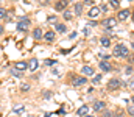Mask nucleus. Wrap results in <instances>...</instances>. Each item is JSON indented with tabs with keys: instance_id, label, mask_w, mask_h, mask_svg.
<instances>
[{
	"instance_id": "dca6fc26",
	"label": "nucleus",
	"mask_w": 134,
	"mask_h": 117,
	"mask_svg": "<svg viewBox=\"0 0 134 117\" xmlns=\"http://www.w3.org/2000/svg\"><path fill=\"white\" fill-rule=\"evenodd\" d=\"M55 30H56L58 33H66V25H64V24H56V25H55Z\"/></svg>"
},
{
	"instance_id": "c85d7f7f",
	"label": "nucleus",
	"mask_w": 134,
	"mask_h": 117,
	"mask_svg": "<svg viewBox=\"0 0 134 117\" xmlns=\"http://www.w3.org/2000/svg\"><path fill=\"white\" fill-rule=\"evenodd\" d=\"M128 113H130L131 116H134V106H130V108H128Z\"/></svg>"
},
{
	"instance_id": "ddd939ff",
	"label": "nucleus",
	"mask_w": 134,
	"mask_h": 117,
	"mask_svg": "<svg viewBox=\"0 0 134 117\" xmlns=\"http://www.w3.org/2000/svg\"><path fill=\"white\" fill-rule=\"evenodd\" d=\"M37 66H39L37 59H36V58H31V59H30V64H28V69L33 72V70H36V69H37Z\"/></svg>"
},
{
	"instance_id": "7c9ffc66",
	"label": "nucleus",
	"mask_w": 134,
	"mask_h": 117,
	"mask_svg": "<svg viewBox=\"0 0 134 117\" xmlns=\"http://www.w3.org/2000/svg\"><path fill=\"white\" fill-rule=\"evenodd\" d=\"M28 89H30V86H28V84H24V86H22V91H28Z\"/></svg>"
},
{
	"instance_id": "5701e85b",
	"label": "nucleus",
	"mask_w": 134,
	"mask_h": 117,
	"mask_svg": "<svg viewBox=\"0 0 134 117\" xmlns=\"http://www.w3.org/2000/svg\"><path fill=\"white\" fill-rule=\"evenodd\" d=\"M111 5H112V6H114L115 9H117V8L120 6V3H119V0H111Z\"/></svg>"
},
{
	"instance_id": "aec40b11",
	"label": "nucleus",
	"mask_w": 134,
	"mask_h": 117,
	"mask_svg": "<svg viewBox=\"0 0 134 117\" xmlns=\"http://www.w3.org/2000/svg\"><path fill=\"white\" fill-rule=\"evenodd\" d=\"M100 80H101V74H97L95 77L92 78V84H98V83H100Z\"/></svg>"
},
{
	"instance_id": "473e14b6",
	"label": "nucleus",
	"mask_w": 134,
	"mask_h": 117,
	"mask_svg": "<svg viewBox=\"0 0 134 117\" xmlns=\"http://www.w3.org/2000/svg\"><path fill=\"white\" fill-rule=\"evenodd\" d=\"M100 11H108V6H106V5H103V6L100 8Z\"/></svg>"
},
{
	"instance_id": "72a5a7b5",
	"label": "nucleus",
	"mask_w": 134,
	"mask_h": 117,
	"mask_svg": "<svg viewBox=\"0 0 134 117\" xmlns=\"http://www.w3.org/2000/svg\"><path fill=\"white\" fill-rule=\"evenodd\" d=\"M130 87H131V89H134V80L131 81V83H130Z\"/></svg>"
},
{
	"instance_id": "ea45409f",
	"label": "nucleus",
	"mask_w": 134,
	"mask_h": 117,
	"mask_svg": "<svg viewBox=\"0 0 134 117\" xmlns=\"http://www.w3.org/2000/svg\"><path fill=\"white\" fill-rule=\"evenodd\" d=\"M103 2H104V0H103ZM109 2H111V0H109Z\"/></svg>"
},
{
	"instance_id": "a211bd4d",
	"label": "nucleus",
	"mask_w": 134,
	"mask_h": 117,
	"mask_svg": "<svg viewBox=\"0 0 134 117\" xmlns=\"http://www.w3.org/2000/svg\"><path fill=\"white\" fill-rule=\"evenodd\" d=\"M100 42H101V45H103V47H109V45H111V41H109V38H101Z\"/></svg>"
},
{
	"instance_id": "393cba45",
	"label": "nucleus",
	"mask_w": 134,
	"mask_h": 117,
	"mask_svg": "<svg viewBox=\"0 0 134 117\" xmlns=\"http://www.w3.org/2000/svg\"><path fill=\"white\" fill-rule=\"evenodd\" d=\"M125 74H126V75H131V74H133V67H131V66H128V67L125 69Z\"/></svg>"
},
{
	"instance_id": "b1692460",
	"label": "nucleus",
	"mask_w": 134,
	"mask_h": 117,
	"mask_svg": "<svg viewBox=\"0 0 134 117\" xmlns=\"http://www.w3.org/2000/svg\"><path fill=\"white\" fill-rule=\"evenodd\" d=\"M47 20H48L50 24H55V25H56V22H58V20H56V17H53V16H50V17H48Z\"/></svg>"
},
{
	"instance_id": "6e6552de",
	"label": "nucleus",
	"mask_w": 134,
	"mask_h": 117,
	"mask_svg": "<svg viewBox=\"0 0 134 117\" xmlns=\"http://www.w3.org/2000/svg\"><path fill=\"white\" fill-rule=\"evenodd\" d=\"M100 69L103 72H111V70H112V66H111L108 61H100Z\"/></svg>"
},
{
	"instance_id": "e433bc0d",
	"label": "nucleus",
	"mask_w": 134,
	"mask_h": 117,
	"mask_svg": "<svg viewBox=\"0 0 134 117\" xmlns=\"http://www.w3.org/2000/svg\"><path fill=\"white\" fill-rule=\"evenodd\" d=\"M131 47H133V48H134V42H133V45H131Z\"/></svg>"
},
{
	"instance_id": "f8f14e48",
	"label": "nucleus",
	"mask_w": 134,
	"mask_h": 117,
	"mask_svg": "<svg viewBox=\"0 0 134 117\" xmlns=\"http://www.w3.org/2000/svg\"><path fill=\"white\" fill-rule=\"evenodd\" d=\"M87 113H89V106H87V105H83V106L76 111V116H86Z\"/></svg>"
},
{
	"instance_id": "f257e3e1",
	"label": "nucleus",
	"mask_w": 134,
	"mask_h": 117,
	"mask_svg": "<svg viewBox=\"0 0 134 117\" xmlns=\"http://www.w3.org/2000/svg\"><path fill=\"white\" fill-rule=\"evenodd\" d=\"M112 55H114L115 58H126V56H128V47H125L123 44H117V45L114 47Z\"/></svg>"
},
{
	"instance_id": "9b49d317",
	"label": "nucleus",
	"mask_w": 134,
	"mask_h": 117,
	"mask_svg": "<svg viewBox=\"0 0 134 117\" xmlns=\"http://www.w3.org/2000/svg\"><path fill=\"white\" fill-rule=\"evenodd\" d=\"M27 69H28V64H27V63H24V61H19V63H16V70L22 72V70H27Z\"/></svg>"
},
{
	"instance_id": "f3484780",
	"label": "nucleus",
	"mask_w": 134,
	"mask_h": 117,
	"mask_svg": "<svg viewBox=\"0 0 134 117\" xmlns=\"http://www.w3.org/2000/svg\"><path fill=\"white\" fill-rule=\"evenodd\" d=\"M33 38L34 39H41V38H42V30H41V28H34Z\"/></svg>"
},
{
	"instance_id": "4c0bfd02",
	"label": "nucleus",
	"mask_w": 134,
	"mask_h": 117,
	"mask_svg": "<svg viewBox=\"0 0 134 117\" xmlns=\"http://www.w3.org/2000/svg\"><path fill=\"white\" fill-rule=\"evenodd\" d=\"M87 117H95V116H87Z\"/></svg>"
},
{
	"instance_id": "39448f33",
	"label": "nucleus",
	"mask_w": 134,
	"mask_h": 117,
	"mask_svg": "<svg viewBox=\"0 0 134 117\" xmlns=\"http://www.w3.org/2000/svg\"><path fill=\"white\" fill-rule=\"evenodd\" d=\"M103 109H106V105H104V102H100V100H97V102L94 103V111H97V113H101Z\"/></svg>"
},
{
	"instance_id": "cd10ccee",
	"label": "nucleus",
	"mask_w": 134,
	"mask_h": 117,
	"mask_svg": "<svg viewBox=\"0 0 134 117\" xmlns=\"http://www.w3.org/2000/svg\"><path fill=\"white\" fill-rule=\"evenodd\" d=\"M45 64L52 66V64H56V61H53V59H47V61H45Z\"/></svg>"
},
{
	"instance_id": "c9c22d12",
	"label": "nucleus",
	"mask_w": 134,
	"mask_h": 117,
	"mask_svg": "<svg viewBox=\"0 0 134 117\" xmlns=\"http://www.w3.org/2000/svg\"><path fill=\"white\" fill-rule=\"evenodd\" d=\"M133 22H134V13H133Z\"/></svg>"
},
{
	"instance_id": "2eb2a0df",
	"label": "nucleus",
	"mask_w": 134,
	"mask_h": 117,
	"mask_svg": "<svg viewBox=\"0 0 134 117\" xmlns=\"http://www.w3.org/2000/svg\"><path fill=\"white\" fill-rule=\"evenodd\" d=\"M44 38H45L47 42H52V41H55V33H53V31H47V33L44 35Z\"/></svg>"
},
{
	"instance_id": "f03ea898",
	"label": "nucleus",
	"mask_w": 134,
	"mask_h": 117,
	"mask_svg": "<svg viewBox=\"0 0 134 117\" xmlns=\"http://www.w3.org/2000/svg\"><path fill=\"white\" fill-rule=\"evenodd\" d=\"M28 27H30V19H27V17H24L17 22V31H27Z\"/></svg>"
},
{
	"instance_id": "1a4fd4ad",
	"label": "nucleus",
	"mask_w": 134,
	"mask_h": 117,
	"mask_svg": "<svg viewBox=\"0 0 134 117\" xmlns=\"http://www.w3.org/2000/svg\"><path fill=\"white\" fill-rule=\"evenodd\" d=\"M117 17H119V20H125V19H128V17H130V9H122V11H119Z\"/></svg>"
},
{
	"instance_id": "4468645a",
	"label": "nucleus",
	"mask_w": 134,
	"mask_h": 117,
	"mask_svg": "<svg viewBox=\"0 0 134 117\" xmlns=\"http://www.w3.org/2000/svg\"><path fill=\"white\" fill-rule=\"evenodd\" d=\"M98 13H100V8H97V6H92L91 9H89V17H97L98 16Z\"/></svg>"
},
{
	"instance_id": "a878e982",
	"label": "nucleus",
	"mask_w": 134,
	"mask_h": 117,
	"mask_svg": "<svg viewBox=\"0 0 134 117\" xmlns=\"http://www.w3.org/2000/svg\"><path fill=\"white\" fill-rule=\"evenodd\" d=\"M103 117H112V113H111V111H106V109H104V111H103Z\"/></svg>"
},
{
	"instance_id": "6ab92c4d",
	"label": "nucleus",
	"mask_w": 134,
	"mask_h": 117,
	"mask_svg": "<svg viewBox=\"0 0 134 117\" xmlns=\"http://www.w3.org/2000/svg\"><path fill=\"white\" fill-rule=\"evenodd\" d=\"M83 11V3H76L75 5V14H81Z\"/></svg>"
},
{
	"instance_id": "58836bf2",
	"label": "nucleus",
	"mask_w": 134,
	"mask_h": 117,
	"mask_svg": "<svg viewBox=\"0 0 134 117\" xmlns=\"http://www.w3.org/2000/svg\"><path fill=\"white\" fill-rule=\"evenodd\" d=\"M133 102H134V95H133Z\"/></svg>"
},
{
	"instance_id": "c756f323",
	"label": "nucleus",
	"mask_w": 134,
	"mask_h": 117,
	"mask_svg": "<svg viewBox=\"0 0 134 117\" xmlns=\"http://www.w3.org/2000/svg\"><path fill=\"white\" fill-rule=\"evenodd\" d=\"M11 72H13V75H14V77H20V74H19L17 70H11Z\"/></svg>"
},
{
	"instance_id": "2f4dec72",
	"label": "nucleus",
	"mask_w": 134,
	"mask_h": 117,
	"mask_svg": "<svg viewBox=\"0 0 134 117\" xmlns=\"http://www.w3.org/2000/svg\"><path fill=\"white\" fill-rule=\"evenodd\" d=\"M76 35H78V33H76V31H73V33H72V35H70L69 38H70V39H73V38H76Z\"/></svg>"
},
{
	"instance_id": "412c9836",
	"label": "nucleus",
	"mask_w": 134,
	"mask_h": 117,
	"mask_svg": "<svg viewBox=\"0 0 134 117\" xmlns=\"http://www.w3.org/2000/svg\"><path fill=\"white\" fill-rule=\"evenodd\" d=\"M63 16H64V19H66V20H70V19H72V16H73V14H72V13H70V11H64V14H63Z\"/></svg>"
},
{
	"instance_id": "4be33fe9",
	"label": "nucleus",
	"mask_w": 134,
	"mask_h": 117,
	"mask_svg": "<svg viewBox=\"0 0 134 117\" xmlns=\"http://www.w3.org/2000/svg\"><path fill=\"white\" fill-rule=\"evenodd\" d=\"M24 109H25L24 106H16V108H14V113H16V114H20V113H24Z\"/></svg>"
},
{
	"instance_id": "423d86ee",
	"label": "nucleus",
	"mask_w": 134,
	"mask_h": 117,
	"mask_svg": "<svg viewBox=\"0 0 134 117\" xmlns=\"http://www.w3.org/2000/svg\"><path fill=\"white\" fill-rule=\"evenodd\" d=\"M103 25H104V28H114V27L117 25V20H115L114 17H111V19L104 20V22H103Z\"/></svg>"
},
{
	"instance_id": "bb28decb",
	"label": "nucleus",
	"mask_w": 134,
	"mask_h": 117,
	"mask_svg": "<svg viewBox=\"0 0 134 117\" xmlns=\"http://www.w3.org/2000/svg\"><path fill=\"white\" fill-rule=\"evenodd\" d=\"M5 16H6V11H5L3 8H0V19H3Z\"/></svg>"
},
{
	"instance_id": "20e7f679",
	"label": "nucleus",
	"mask_w": 134,
	"mask_h": 117,
	"mask_svg": "<svg viewBox=\"0 0 134 117\" xmlns=\"http://www.w3.org/2000/svg\"><path fill=\"white\" fill-rule=\"evenodd\" d=\"M67 3H69L67 0H58V2L55 3V11H59V13L64 11L67 8Z\"/></svg>"
},
{
	"instance_id": "9d476101",
	"label": "nucleus",
	"mask_w": 134,
	"mask_h": 117,
	"mask_svg": "<svg viewBox=\"0 0 134 117\" xmlns=\"http://www.w3.org/2000/svg\"><path fill=\"white\" fill-rule=\"evenodd\" d=\"M87 83V80H86V77H76L75 80H73V86H83V84H86Z\"/></svg>"
},
{
	"instance_id": "7ed1b4c3",
	"label": "nucleus",
	"mask_w": 134,
	"mask_h": 117,
	"mask_svg": "<svg viewBox=\"0 0 134 117\" xmlns=\"http://www.w3.org/2000/svg\"><path fill=\"white\" fill-rule=\"evenodd\" d=\"M120 84H122V81H120L119 78H112V80L108 83V89H111V91L119 89V87H120Z\"/></svg>"
},
{
	"instance_id": "0eeeda50",
	"label": "nucleus",
	"mask_w": 134,
	"mask_h": 117,
	"mask_svg": "<svg viewBox=\"0 0 134 117\" xmlns=\"http://www.w3.org/2000/svg\"><path fill=\"white\" fill-rule=\"evenodd\" d=\"M81 74L86 75V77H92V75H94V67H91V66H84V67L81 69Z\"/></svg>"
},
{
	"instance_id": "f704fd0d",
	"label": "nucleus",
	"mask_w": 134,
	"mask_h": 117,
	"mask_svg": "<svg viewBox=\"0 0 134 117\" xmlns=\"http://www.w3.org/2000/svg\"><path fill=\"white\" fill-rule=\"evenodd\" d=\"M2 33H3V27H0V35H2Z\"/></svg>"
}]
</instances>
